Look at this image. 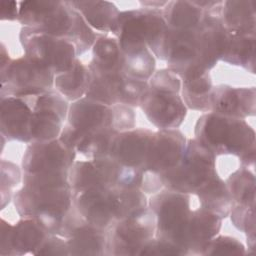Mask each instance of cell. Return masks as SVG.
Instances as JSON below:
<instances>
[{
    "label": "cell",
    "mask_w": 256,
    "mask_h": 256,
    "mask_svg": "<svg viewBox=\"0 0 256 256\" xmlns=\"http://www.w3.org/2000/svg\"><path fill=\"white\" fill-rule=\"evenodd\" d=\"M17 21L22 27L70 41L76 48L77 57L92 48L98 34L70 1H20Z\"/></svg>",
    "instance_id": "cell-1"
},
{
    "label": "cell",
    "mask_w": 256,
    "mask_h": 256,
    "mask_svg": "<svg viewBox=\"0 0 256 256\" xmlns=\"http://www.w3.org/2000/svg\"><path fill=\"white\" fill-rule=\"evenodd\" d=\"M194 138L215 157L233 155L239 158L243 167L255 163V131L245 119L203 113L194 127Z\"/></svg>",
    "instance_id": "cell-2"
},
{
    "label": "cell",
    "mask_w": 256,
    "mask_h": 256,
    "mask_svg": "<svg viewBox=\"0 0 256 256\" xmlns=\"http://www.w3.org/2000/svg\"><path fill=\"white\" fill-rule=\"evenodd\" d=\"M73 205L90 224L107 230L115 222L148 206L145 193L138 188H96L74 193Z\"/></svg>",
    "instance_id": "cell-3"
},
{
    "label": "cell",
    "mask_w": 256,
    "mask_h": 256,
    "mask_svg": "<svg viewBox=\"0 0 256 256\" xmlns=\"http://www.w3.org/2000/svg\"><path fill=\"white\" fill-rule=\"evenodd\" d=\"M13 203L21 218L38 221L49 234L58 233L73 205L71 186H25L13 195Z\"/></svg>",
    "instance_id": "cell-4"
},
{
    "label": "cell",
    "mask_w": 256,
    "mask_h": 256,
    "mask_svg": "<svg viewBox=\"0 0 256 256\" xmlns=\"http://www.w3.org/2000/svg\"><path fill=\"white\" fill-rule=\"evenodd\" d=\"M167 31L162 9L140 7L120 11L110 32L121 48L147 46L155 57L163 60Z\"/></svg>",
    "instance_id": "cell-5"
},
{
    "label": "cell",
    "mask_w": 256,
    "mask_h": 256,
    "mask_svg": "<svg viewBox=\"0 0 256 256\" xmlns=\"http://www.w3.org/2000/svg\"><path fill=\"white\" fill-rule=\"evenodd\" d=\"M216 174V157L193 138L187 139L180 162L160 176L163 188L192 195Z\"/></svg>",
    "instance_id": "cell-6"
},
{
    "label": "cell",
    "mask_w": 256,
    "mask_h": 256,
    "mask_svg": "<svg viewBox=\"0 0 256 256\" xmlns=\"http://www.w3.org/2000/svg\"><path fill=\"white\" fill-rule=\"evenodd\" d=\"M55 75L35 59L23 55L0 71V97L35 96L54 89Z\"/></svg>",
    "instance_id": "cell-7"
},
{
    "label": "cell",
    "mask_w": 256,
    "mask_h": 256,
    "mask_svg": "<svg viewBox=\"0 0 256 256\" xmlns=\"http://www.w3.org/2000/svg\"><path fill=\"white\" fill-rule=\"evenodd\" d=\"M156 232V219L146 208L115 222L107 229L106 255L136 256Z\"/></svg>",
    "instance_id": "cell-8"
},
{
    "label": "cell",
    "mask_w": 256,
    "mask_h": 256,
    "mask_svg": "<svg viewBox=\"0 0 256 256\" xmlns=\"http://www.w3.org/2000/svg\"><path fill=\"white\" fill-rule=\"evenodd\" d=\"M19 40L24 54L43 64L54 75L68 71L78 58L75 46L64 38L22 27Z\"/></svg>",
    "instance_id": "cell-9"
},
{
    "label": "cell",
    "mask_w": 256,
    "mask_h": 256,
    "mask_svg": "<svg viewBox=\"0 0 256 256\" xmlns=\"http://www.w3.org/2000/svg\"><path fill=\"white\" fill-rule=\"evenodd\" d=\"M88 69L91 80L85 97L108 106L124 104L133 108L139 107L149 87L148 81L128 77L122 72H100Z\"/></svg>",
    "instance_id": "cell-10"
},
{
    "label": "cell",
    "mask_w": 256,
    "mask_h": 256,
    "mask_svg": "<svg viewBox=\"0 0 256 256\" xmlns=\"http://www.w3.org/2000/svg\"><path fill=\"white\" fill-rule=\"evenodd\" d=\"M156 219L155 237L175 244L191 213V195L162 188L148 200Z\"/></svg>",
    "instance_id": "cell-11"
},
{
    "label": "cell",
    "mask_w": 256,
    "mask_h": 256,
    "mask_svg": "<svg viewBox=\"0 0 256 256\" xmlns=\"http://www.w3.org/2000/svg\"><path fill=\"white\" fill-rule=\"evenodd\" d=\"M108 129L115 130L112 106L83 97L69 104L67 119L59 139L66 140Z\"/></svg>",
    "instance_id": "cell-12"
},
{
    "label": "cell",
    "mask_w": 256,
    "mask_h": 256,
    "mask_svg": "<svg viewBox=\"0 0 256 256\" xmlns=\"http://www.w3.org/2000/svg\"><path fill=\"white\" fill-rule=\"evenodd\" d=\"M30 98L33 107L32 142L59 138L67 119L69 102L55 89Z\"/></svg>",
    "instance_id": "cell-13"
},
{
    "label": "cell",
    "mask_w": 256,
    "mask_h": 256,
    "mask_svg": "<svg viewBox=\"0 0 256 256\" xmlns=\"http://www.w3.org/2000/svg\"><path fill=\"white\" fill-rule=\"evenodd\" d=\"M125 167L109 156L75 160L68 171V180L72 192L89 189L120 187Z\"/></svg>",
    "instance_id": "cell-14"
},
{
    "label": "cell",
    "mask_w": 256,
    "mask_h": 256,
    "mask_svg": "<svg viewBox=\"0 0 256 256\" xmlns=\"http://www.w3.org/2000/svg\"><path fill=\"white\" fill-rule=\"evenodd\" d=\"M57 235L66 239L69 255H106L107 230L86 221L74 205Z\"/></svg>",
    "instance_id": "cell-15"
},
{
    "label": "cell",
    "mask_w": 256,
    "mask_h": 256,
    "mask_svg": "<svg viewBox=\"0 0 256 256\" xmlns=\"http://www.w3.org/2000/svg\"><path fill=\"white\" fill-rule=\"evenodd\" d=\"M139 107L158 129H178L187 115L180 92L149 86Z\"/></svg>",
    "instance_id": "cell-16"
},
{
    "label": "cell",
    "mask_w": 256,
    "mask_h": 256,
    "mask_svg": "<svg viewBox=\"0 0 256 256\" xmlns=\"http://www.w3.org/2000/svg\"><path fill=\"white\" fill-rule=\"evenodd\" d=\"M77 153L59 138L29 143L24 151L21 169L25 173L68 172Z\"/></svg>",
    "instance_id": "cell-17"
},
{
    "label": "cell",
    "mask_w": 256,
    "mask_h": 256,
    "mask_svg": "<svg viewBox=\"0 0 256 256\" xmlns=\"http://www.w3.org/2000/svg\"><path fill=\"white\" fill-rule=\"evenodd\" d=\"M49 233L35 219L21 218L14 225L0 220V255L21 256L34 254Z\"/></svg>",
    "instance_id": "cell-18"
},
{
    "label": "cell",
    "mask_w": 256,
    "mask_h": 256,
    "mask_svg": "<svg viewBox=\"0 0 256 256\" xmlns=\"http://www.w3.org/2000/svg\"><path fill=\"white\" fill-rule=\"evenodd\" d=\"M187 139L179 129H158L154 131L143 171L162 175L174 168L181 160Z\"/></svg>",
    "instance_id": "cell-19"
},
{
    "label": "cell",
    "mask_w": 256,
    "mask_h": 256,
    "mask_svg": "<svg viewBox=\"0 0 256 256\" xmlns=\"http://www.w3.org/2000/svg\"><path fill=\"white\" fill-rule=\"evenodd\" d=\"M0 132L9 141H19L29 144L33 107L30 96L0 97Z\"/></svg>",
    "instance_id": "cell-20"
},
{
    "label": "cell",
    "mask_w": 256,
    "mask_h": 256,
    "mask_svg": "<svg viewBox=\"0 0 256 256\" xmlns=\"http://www.w3.org/2000/svg\"><path fill=\"white\" fill-rule=\"evenodd\" d=\"M222 221L223 219L201 207L192 209L175 244L187 255H200L205 245L219 234Z\"/></svg>",
    "instance_id": "cell-21"
},
{
    "label": "cell",
    "mask_w": 256,
    "mask_h": 256,
    "mask_svg": "<svg viewBox=\"0 0 256 256\" xmlns=\"http://www.w3.org/2000/svg\"><path fill=\"white\" fill-rule=\"evenodd\" d=\"M153 132L145 128L118 132L112 140L108 156L123 167L143 170Z\"/></svg>",
    "instance_id": "cell-22"
},
{
    "label": "cell",
    "mask_w": 256,
    "mask_h": 256,
    "mask_svg": "<svg viewBox=\"0 0 256 256\" xmlns=\"http://www.w3.org/2000/svg\"><path fill=\"white\" fill-rule=\"evenodd\" d=\"M229 38L230 33L222 24L219 16L205 13L197 27L198 60L204 70L210 71L221 61Z\"/></svg>",
    "instance_id": "cell-23"
},
{
    "label": "cell",
    "mask_w": 256,
    "mask_h": 256,
    "mask_svg": "<svg viewBox=\"0 0 256 256\" xmlns=\"http://www.w3.org/2000/svg\"><path fill=\"white\" fill-rule=\"evenodd\" d=\"M210 112L246 119L256 112V89L220 84L213 87Z\"/></svg>",
    "instance_id": "cell-24"
},
{
    "label": "cell",
    "mask_w": 256,
    "mask_h": 256,
    "mask_svg": "<svg viewBox=\"0 0 256 256\" xmlns=\"http://www.w3.org/2000/svg\"><path fill=\"white\" fill-rule=\"evenodd\" d=\"M218 16L229 33L256 35L254 0L222 1Z\"/></svg>",
    "instance_id": "cell-25"
},
{
    "label": "cell",
    "mask_w": 256,
    "mask_h": 256,
    "mask_svg": "<svg viewBox=\"0 0 256 256\" xmlns=\"http://www.w3.org/2000/svg\"><path fill=\"white\" fill-rule=\"evenodd\" d=\"M88 68L100 72H122L124 56L118 40L106 34H97L92 46V59Z\"/></svg>",
    "instance_id": "cell-26"
},
{
    "label": "cell",
    "mask_w": 256,
    "mask_h": 256,
    "mask_svg": "<svg viewBox=\"0 0 256 256\" xmlns=\"http://www.w3.org/2000/svg\"><path fill=\"white\" fill-rule=\"evenodd\" d=\"M195 195L198 197L201 208L221 219L229 216L232 208V197L226 182L218 174L202 186Z\"/></svg>",
    "instance_id": "cell-27"
},
{
    "label": "cell",
    "mask_w": 256,
    "mask_h": 256,
    "mask_svg": "<svg viewBox=\"0 0 256 256\" xmlns=\"http://www.w3.org/2000/svg\"><path fill=\"white\" fill-rule=\"evenodd\" d=\"M90 71L78 58L66 72L55 75L54 89L68 102H74L85 97L90 85Z\"/></svg>",
    "instance_id": "cell-28"
},
{
    "label": "cell",
    "mask_w": 256,
    "mask_h": 256,
    "mask_svg": "<svg viewBox=\"0 0 256 256\" xmlns=\"http://www.w3.org/2000/svg\"><path fill=\"white\" fill-rule=\"evenodd\" d=\"M71 5L82 15L87 24L101 34L111 31L119 14L116 5L109 1H70Z\"/></svg>",
    "instance_id": "cell-29"
},
{
    "label": "cell",
    "mask_w": 256,
    "mask_h": 256,
    "mask_svg": "<svg viewBox=\"0 0 256 256\" xmlns=\"http://www.w3.org/2000/svg\"><path fill=\"white\" fill-rule=\"evenodd\" d=\"M162 15L169 29L189 30L199 26L205 12L193 1L173 0L162 8Z\"/></svg>",
    "instance_id": "cell-30"
},
{
    "label": "cell",
    "mask_w": 256,
    "mask_h": 256,
    "mask_svg": "<svg viewBox=\"0 0 256 256\" xmlns=\"http://www.w3.org/2000/svg\"><path fill=\"white\" fill-rule=\"evenodd\" d=\"M213 87L210 71L196 78L182 80L180 95L187 109L210 112Z\"/></svg>",
    "instance_id": "cell-31"
},
{
    "label": "cell",
    "mask_w": 256,
    "mask_h": 256,
    "mask_svg": "<svg viewBox=\"0 0 256 256\" xmlns=\"http://www.w3.org/2000/svg\"><path fill=\"white\" fill-rule=\"evenodd\" d=\"M256 35L231 34L221 61L255 73Z\"/></svg>",
    "instance_id": "cell-32"
},
{
    "label": "cell",
    "mask_w": 256,
    "mask_h": 256,
    "mask_svg": "<svg viewBox=\"0 0 256 256\" xmlns=\"http://www.w3.org/2000/svg\"><path fill=\"white\" fill-rule=\"evenodd\" d=\"M121 48V47H120ZM124 56L123 73L128 77L148 81L155 72V56L147 46L121 48Z\"/></svg>",
    "instance_id": "cell-33"
},
{
    "label": "cell",
    "mask_w": 256,
    "mask_h": 256,
    "mask_svg": "<svg viewBox=\"0 0 256 256\" xmlns=\"http://www.w3.org/2000/svg\"><path fill=\"white\" fill-rule=\"evenodd\" d=\"M232 205L255 207V176L249 168L240 166L225 180Z\"/></svg>",
    "instance_id": "cell-34"
},
{
    "label": "cell",
    "mask_w": 256,
    "mask_h": 256,
    "mask_svg": "<svg viewBox=\"0 0 256 256\" xmlns=\"http://www.w3.org/2000/svg\"><path fill=\"white\" fill-rule=\"evenodd\" d=\"M23 172L16 164L1 160V209H4L7 203L13 200L14 188L22 182Z\"/></svg>",
    "instance_id": "cell-35"
},
{
    "label": "cell",
    "mask_w": 256,
    "mask_h": 256,
    "mask_svg": "<svg viewBox=\"0 0 256 256\" xmlns=\"http://www.w3.org/2000/svg\"><path fill=\"white\" fill-rule=\"evenodd\" d=\"M245 246L231 236L217 235L203 248L200 255H246Z\"/></svg>",
    "instance_id": "cell-36"
},
{
    "label": "cell",
    "mask_w": 256,
    "mask_h": 256,
    "mask_svg": "<svg viewBox=\"0 0 256 256\" xmlns=\"http://www.w3.org/2000/svg\"><path fill=\"white\" fill-rule=\"evenodd\" d=\"M139 255H187L186 252L171 241L153 237L140 250Z\"/></svg>",
    "instance_id": "cell-37"
},
{
    "label": "cell",
    "mask_w": 256,
    "mask_h": 256,
    "mask_svg": "<svg viewBox=\"0 0 256 256\" xmlns=\"http://www.w3.org/2000/svg\"><path fill=\"white\" fill-rule=\"evenodd\" d=\"M114 110V128L117 132H122L135 128V112L133 107L124 104L112 105Z\"/></svg>",
    "instance_id": "cell-38"
},
{
    "label": "cell",
    "mask_w": 256,
    "mask_h": 256,
    "mask_svg": "<svg viewBox=\"0 0 256 256\" xmlns=\"http://www.w3.org/2000/svg\"><path fill=\"white\" fill-rule=\"evenodd\" d=\"M33 255H69L66 239L56 234H49Z\"/></svg>",
    "instance_id": "cell-39"
},
{
    "label": "cell",
    "mask_w": 256,
    "mask_h": 256,
    "mask_svg": "<svg viewBox=\"0 0 256 256\" xmlns=\"http://www.w3.org/2000/svg\"><path fill=\"white\" fill-rule=\"evenodd\" d=\"M19 16V2L6 1L0 2V19L2 21H15Z\"/></svg>",
    "instance_id": "cell-40"
},
{
    "label": "cell",
    "mask_w": 256,
    "mask_h": 256,
    "mask_svg": "<svg viewBox=\"0 0 256 256\" xmlns=\"http://www.w3.org/2000/svg\"><path fill=\"white\" fill-rule=\"evenodd\" d=\"M11 60H12V59L10 58L8 51L6 50L4 44L2 43V44H1V63H0V71L4 70V69L8 66V64L11 62Z\"/></svg>",
    "instance_id": "cell-41"
},
{
    "label": "cell",
    "mask_w": 256,
    "mask_h": 256,
    "mask_svg": "<svg viewBox=\"0 0 256 256\" xmlns=\"http://www.w3.org/2000/svg\"><path fill=\"white\" fill-rule=\"evenodd\" d=\"M168 1H140L139 3L142 5V7L147 8H153V9H162Z\"/></svg>",
    "instance_id": "cell-42"
}]
</instances>
